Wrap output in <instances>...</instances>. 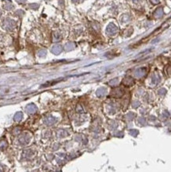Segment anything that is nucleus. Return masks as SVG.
<instances>
[{
  "label": "nucleus",
  "mask_w": 171,
  "mask_h": 172,
  "mask_svg": "<svg viewBox=\"0 0 171 172\" xmlns=\"http://www.w3.org/2000/svg\"><path fill=\"white\" fill-rule=\"evenodd\" d=\"M55 121H56V119H55L54 117H46V118L44 119V122L46 124H48V125L52 124Z\"/></svg>",
  "instance_id": "obj_5"
},
{
  "label": "nucleus",
  "mask_w": 171,
  "mask_h": 172,
  "mask_svg": "<svg viewBox=\"0 0 171 172\" xmlns=\"http://www.w3.org/2000/svg\"><path fill=\"white\" fill-rule=\"evenodd\" d=\"M37 106L34 105V104H29V105H28L27 106H26V108H25V110H26V112H27L28 114H33V113H35V112L37 111Z\"/></svg>",
  "instance_id": "obj_3"
},
{
  "label": "nucleus",
  "mask_w": 171,
  "mask_h": 172,
  "mask_svg": "<svg viewBox=\"0 0 171 172\" xmlns=\"http://www.w3.org/2000/svg\"><path fill=\"white\" fill-rule=\"evenodd\" d=\"M3 167L0 164V171H3Z\"/></svg>",
  "instance_id": "obj_8"
},
{
  "label": "nucleus",
  "mask_w": 171,
  "mask_h": 172,
  "mask_svg": "<svg viewBox=\"0 0 171 172\" xmlns=\"http://www.w3.org/2000/svg\"><path fill=\"white\" fill-rule=\"evenodd\" d=\"M60 51H61V48H60V46H55V47L53 48V49H52V52H53L54 53H56V54L60 53Z\"/></svg>",
  "instance_id": "obj_7"
},
{
  "label": "nucleus",
  "mask_w": 171,
  "mask_h": 172,
  "mask_svg": "<svg viewBox=\"0 0 171 172\" xmlns=\"http://www.w3.org/2000/svg\"><path fill=\"white\" fill-rule=\"evenodd\" d=\"M31 140V136L29 133H23L22 136H20V137H19L18 140H19V143H20L22 145H27L29 141Z\"/></svg>",
  "instance_id": "obj_2"
},
{
  "label": "nucleus",
  "mask_w": 171,
  "mask_h": 172,
  "mask_svg": "<svg viewBox=\"0 0 171 172\" xmlns=\"http://www.w3.org/2000/svg\"><path fill=\"white\" fill-rule=\"evenodd\" d=\"M171 25V18H169L167 21H166L165 22H164L159 28H158L156 30H155L152 34H150V36H154V35H155V34H159V33H160V32H162V31H163L164 29H167L169 26Z\"/></svg>",
  "instance_id": "obj_1"
},
{
  "label": "nucleus",
  "mask_w": 171,
  "mask_h": 172,
  "mask_svg": "<svg viewBox=\"0 0 171 172\" xmlns=\"http://www.w3.org/2000/svg\"><path fill=\"white\" fill-rule=\"evenodd\" d=\"M7 147H8V144L5 140L0 141V150H5Z\"/></svg>",
  "instance_id": "obj_6"
},
{
  "label": "nucleus",
  "mask_w": 171,
  "mask_h": 172,
  "mask_svg": "<svg viewBox=\"0 0 171 172\" xmlns=\"http://www.w3.org/2000/svg\"><path fill=\"white\" fill-rule=\"evenodd\" d=\"M22 117H23L22 112H18V113L15 114V115L14 117V120L16 122H19V121H21L22 120Z\"/></svg>",
  "instance_id": "obj_4"
}]
</instances>
